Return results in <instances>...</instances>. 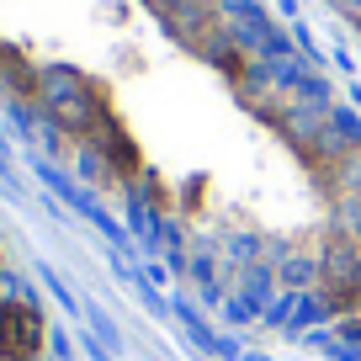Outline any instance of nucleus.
I'll use <instances>...</instances> for the list:
<instances>
[{
    "label": "nucleus",
    "mask_w": 361,
    "mask_h": 361,
    "mask_svg": "<svg viewBox=\"0 0 361 361\" xmlns=\"http://www.w3.org/2000/svg\"><path fill=\"white\" fill-rule=\"evenodd\" d=\"M329 6H335V11H340V16H345V22L361 32V0H329Z\"/></svg>",
    "instance_id": "obj_1"
}]
</instances>
